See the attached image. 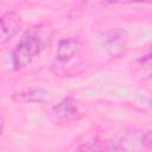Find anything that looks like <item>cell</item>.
Here are the masks:
<instances>
[{"label": "cell", "mask_w": 152, "mask_h": 152, "mask_svg": "<svg viewBox=\"0 0 152 152\" xmlns=\"http://www.w3.org/2000/svg\"><path fill=\"white\" fill-rule=\"evenodd\" d=\"M43 48V34L40 26L31 27L17 43L12 51V63L15 70L27 66Z\"/></svg>", "instance_id": "6da1fadb"}, {"label": "cell", "mask_w": 152, "mask_h": 152, "mask_svg": "<svg viewBox=\"0 0 152 152\" xmlns=\"http://www.w3.org/2000/svg\"><path fill=\"white\" fill-rule=\"evenodd\" d=\"M101 40L104 50L110 57H119L124 52L127 44V38L125 33L120 30L106 32L102 36Z\"/></svg>", "instance_id": "7a4b0ae2"}, {"label": "cell", "mask_w": 152, "mask_h": 152, "mask_svg": "<svg viewBox=\"0 0 152 152\" xmlns=\"http://www.w3.org/2000/svg\"><path fill=\"white\" fill-rule=\"evenodd\" d=\"M21 26V17L17 12H7L0 17V44L12 39Z\"/></svg>", "instance_id": "3957f363"}, {"label": "cell", "mask_w": 152, "mask_h": 152, "mask_svg": "<svg viewBox=\"0 0 152 152\" xmlns=\"http://www.w3.org/2000/svg\"><path fill=\"white\" fill-rule=\"evenodd\" d=\"M52 113L62 121H74L82 116L80 104L72 97H65L58 104L53 106Z\"/></svg>", "instance_id": "277c9868"}, {"label": "cell", "mask_w": 152, "mask_h": 152, "mask_svg": "<svg viewBox=\"0 0 152 152\" xmlns=\"http://www.w3.org/2000/svg\"><path fill=\"white\" fill-rule=\"evenodd\" d=\"M50 93L43 88L28 87L15 91L12 95V100L19 103H40L49 99Z\"/></svg>", "instance_id": "5b68a950"}, {"label": "cell", "mask_w": 152, "mask_h": 152, "mask_svg": "<svg viewBox=\"0 0 152 152\" xmlns=\"http://www.w3.org/2000/svg\"><path fill=\"white\" fill-rule=\"evenodd\" d=\"M81 46V43L77 38L70 37L61 39L56 50V59L59 63H66L69 62L78 51Z\"/></svg>", "instance_id": "8992f818"}, {"label": "cell", "mask_w": 152, "mask_h": 152, "mask_svg": "<svg viewBox=\"0 0 152 152\" xmlns=\"http://www.w3.org/2000/svg\"><path fill=\"white\" fill-rule=\"evenodd\" d=\"M75 152H104V145L100 138L95 137L81 144Z\"/></svg>", "instance_id": "52a82bcc"}, {"label": "cell", "mask_w": 152, "mask_h": 152, "mask_svg": "<svg viewBox=\"0 0 152 152\" xmlns=\"http://www.w3.org/2000/svg\"><path fill=\"white\" fill-rule=\"evenodd\" d=\"M104 152H127V150L120 144H113L112 146L104 148Z\"/></svg>", "instance_id": "ba28073f"}, {"label": "cell", "mask_w": 152, "mask_h": 152, "mask_svg": "<svg viewBox=\"0 0 152 152\" xmlns=\"http://www.w3.org/2000/svg\"><path fill=\"white\" fill-rule=\"evenodd\" d=\"M2 131H4V120L0 118V135L2 134Z\"/></svg>", "instance_id": "9c48e42d"}]
</instances>
